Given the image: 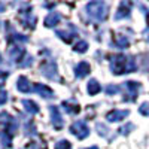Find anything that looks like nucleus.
<instances>
[{"instance_id":"obj_4","label":"nucleus","mask_w":149,"mask_h":149,"mask_svg":"<svg viewBox=\"0 0 149 149\" xmlns=\"http://www.w3.org/2000/svg\"><path fill=\"white\" fill-rule=\"evenodd\" d=\"M8 54H9V58L14 61V63H21L22 57L26 55V49H24L22 45H17V43H12L9 48H8Z\"/></svg>"},{"instance_id":"obj_28","label":"nucleus","mask_w":149,"mask_h":149,"mask_svg":"<svg viewBox=\"0 0 149 149\" xmlns=\"http://www.w3.org/2000/svg\"><path fill=\"white\" fill-rule=\"evenodd\" d=\"M6 102H8V94L5 91H0V106L5 104Z\"/></svg>"},{"instance_id":"obj_12","label":"nucleus","mask_w":149,"mask_h":149,"mask_svg":"<svg viewBox=\"0 0 149 149\" xmlns=\"http://www.w3.org/2000/svg\"><path fill=\"white\" fill-rule=\"evenodd\" d=\"M125 88L128 90V94L131 95V97H130V102H134L136 97H137V91H139V88H140V84H139V82L128 81V82H125Z\"/></svg>"},{"instance_id":"obj_8","label":"nucleus","mask_w":149,"mask_h":149,"mask_svg":"<svg viewBox=\"0 0 149 149\" xmlns=\"http://www.w3.org/2000/svg\"><path fill=\"white\" fill-rule=\"evenodd\" d=\"M128 115H130V112H128V110H118V109H113V110L107 112L106 119H107L109 122H118V121L125 119Z\"/></svg>"},{"instance_id":"obj_31","label":"nucleus","mask_w":149,"mask_h":149,"mask_svg":"<svg viewBox=\"0 0 149 149\" xmlns=\"http://www.w3.org/2000/svg\"><path fill=\"white\" fill-rule=\"evenodd\" d=\"M86 149H98L97 146H93V148H86Z\"/></svg>"},{"instance_id":"obj_25","label":"nucleus","mask_w":149,"mask_h":149,"mask_svg":"<svg viewBox=\"0 0 149 149\" xmlns=\"http://www.w3.org/2000/svg\"><path fill=\"white\" fill-rule=\"evenodd\" d=\"M139 112L145 116H149V103H143L140 107H139Z\"/></svg>"},{"instance_id":"obj_9","label":"nucleus","mask_w":149,"mask_h":149,"mask_svg":"<svg viewBox=\"0 0 149 149\" xmlns=\"http://www.w3.org/2000/svg\"><path fill=\"white\" fill-rule=\"evenodd\" d=\"M33 91L37 93V94H39L40 97H43V98H52V97H54V91L49 88V86L43 85V84H34V85H33Z\"/></svg>"},{"instance_id":"obj_16","label":"nucleus","mask_w":149,"mask_h":149,"mask_svg":"<svg viewBox=\"0 0 149 149\" xmlns=\"http://www.w3.org/2000/svg\"><path fill=\"white\" fill-rule=\"evenodd\" d=\"M21 103H22L24 109H26L29 113H31V115H34V113H37V112H39V106H37V103H34V102H31V100H22Z\"/></svg>"},{"instance_id":"obj_2","label":"nucleus","mask_w":149,"mask_h":149,"mask_svg":"<svg viewBox=\"0 0 149 149\" xmlns=\"http://www.w3.org/2000/svg\"><path fill=\"white\" fill-rule=\"evenodd\" d=\"M107 5L104 2H90L86 5V14L97 21H104L107 17Z\"/></svg>"},{"instance_id":"obj_10","label":"nucleus","mask_w":149,"mask_h":149,"mask_svg":"<svg viewBox=\"0 0 149 149\" xmlns=\"http://www.w3.org/2000/svg\"><path fill=\"white\" fill-rule=\"evenodd\" d=\"M130 10H131V3L128 2H122L118 8V12L115 14V21L124 19V18H128L130 17Z\"/></svg>"},{"instance_id":"obj_15","label":"nucleus","mask_w":149,"mask_h":149,"mask_svg":"<svg viewBox=\"0 0 149 149\" xmlns=\"http://www.w3.org/2000/svg\"><path fill=\"white\" fill-rule=\"evenodd\" d=\"M34 22H36V17L33 14H30V12H22V26L24 27L33 29Z\"/></svg>"},{"instance_id":"obj_1","label":"nucleus","mask_w":149,"mask_h":149,"mask_svg":"<svg viewBox=\"0 0 149 149\" xmlns=\"http://www.w3.org/2000/svg\"><path fill=\"white\" fill-rule=\"evenodd\" d=\"M110 70L113 74H124L131 73L136 70V61L131 57L125 55H115L110 60Z\"/></svg>"},{"instance_id":"obj_6","label":"nucleus","mask_w":149,"mask_h":149,"mask_svg":"<svg viewBox=\"0 0 149 149\" xmlns=\"http://www.w3.org/2000/svg\"><path fill=\"white\" fill-rule=\"evenodd\" d=\"M0 122L6 125L8 134H9V133H15V130H17V121L12 118L9 113H6V112H2V113H0Z\"/></svg>"},{"instance_id":"obj_20","label":"nucleus","mask_w":149,"mask_h":149,"mask_svg":"<svg viewBox=\"0 0 149 149\" xmlns=\"http://www.w3.org/2000/svg\"><path fill=\"white\" fill-rule=\"evenodd\" d=\"M57 36H60L61 39H63L64 42H67V43H70L73 40V34L72 33H67V31H63V30H58L57 31Z\"/></svg>"},{"instance_id":"obj_22","label":"nucleus","mask_w":149,"mask_h":149,"mask_svg":"<svg viewBox=\"0 0 149 149\" xmlns=\"http://www.w3.org/2000/svg\"><path fill=\"white\" fill-rule=\"evenodd\" d=\"M86 48H88V43L82 40V42H79V43L74 45V51H76V52H85Z\"/></svg>"},{"instance_id":"obj_32","label":"nucleus","mask_w":149,"mask_h":149,"mask_svg":"<svg viewBox=\"0 0 149 149\" xmlns=\"http://www.w3.org/2000/svg\"><path fill=\"white\" fill-rule=\"evenodd\" d=\"M0 63H2V55H0Z\"/></svg>"},{"instance_id":"obj_27","label":"nucleus","mask_w":149,"mask_h":149,"mask_svg":"<svg viewBox=\"0 0 149 149\" xmlns=\"http://www.w3.org/2000/svg\"><path fill=\"white\" fill-rule=\"evenodd\" d=\"M8 76H9V72H6V70H0V85L5 82V79H6Z\"/></svg>"},{"instance_id":"obj_11","label":"nucleus","mask_w":149,"mask_h":149,"mask_svg":"<svg viewBox=\"0 0 149 149\" xmlns=\"http://www.w3.org/2000/svg\"><path fill=\"white\" fill-rule=\"evenodd\" d=\"M90 72H91V67L86 61H81V63L74 67V74H76V78H81V79L85 78Z\"/></svg>"},{"instance_id":"obj_21","label":"nucleus","mask_w":149,"mask_h":149,"mask_svg":"<svg viewBox=\"0 0 149 149\" xmlns=\"http://www.w3.org/2000/svg\"><path fill=\"white\" fill-rule=\"evenodd\" d=\"M0 137H2L3 148H6V149H8V148H10V142H12V140H10V136H9L8 133H3L2 136H0Z\"/></svg>"},{"instance_id":"obj_18","label":"nucleus","mask_w":149,"mask_h":149,"mask_svg":"<svg viewBox=\"0 0 149 149\" xmlns=\"http://www.w3.org/2000/svg\"><path fill=\"white\" fill-rule=\"evenodd\" d=\"M115 43H116L118 48L124 49V48H127V46L130 45V40H128V37L122 36V34H118V36L115 37Z\"/></svg>"},{"instance_id":"obj_19","label":"nucleus","mask_w":149,"mask_h":149,"mask_svg":"<svg viewBox=\"0 0 149 149\" xmlns=\"http://www.w3.org/2000/svg\"><path fill=\"white\" fill-rule=\"evenodd\" d=\"M63 107H64V110L67 112V113H78V112L81 110V107L78 104L70 103V102H63Z\"/></svg>"},{"instance_id":"obj_24","label":"nucleus","mask_w":149,"mask_h":149,"mask_svg":"<svg viewBox=\"0 0 149 149\" xmlns=\"http://www.w3.org/2000/svg\"><path fill=\"white\" fill-rule=\"evenodd\" d=\"M104 91H106L109 95H112V94H116V93L119 91V86H116V85H107L106 88H104Z\"/></svg>"},{"instance_id":"obj_30","label":"nucleus","mask_w":149,"mask_h":149,"mask_svg":"<svg viewBox=\"0 0 149 149\" xmlns=\"http://www.w3.org/2000/svg\"><path fill=\"white\" fill-rule=\"evenodd\" d=\"M97 130H98V133H100V136H106L107 134V128L103 127L102 124H98V125H97Z\"/></svg>"},{"instance_id":"obj_13","label":"nucleus","mask_w":149,"mask_h":149,"mask_svg":"<svg viewBox=\"0 0 149 149\" xmlns=\"http://www.w3.org/2000/svg\"><path fill=\"white\" fill-rule=\"evenodd\" d=\"M17 88H18L21 93H31V91H33V85L29 82V79H27V78L21 76V78L18 79Z\"/></svg>"},{"instance_id":"obj_17","label":"nucleus","mask_w":149,"mask_h":149,"mask_svg":"<svg viewBox=\"0 0 149 149\" xmlns=\"http://www.w3.org/2000/svg\"><path fill=\"white\" fill-rule=\"evenodd\" d=\"M86 90H88V93H90L91 95H95V94L100 93L102 86H100V84H98L95 79H91V81L88 82V85H86Z\"/></svg>"},{"instance_id":"obj_23","label":"nucleus","mask_w":149,"mask_h":149,"mask_svg":"<svg viewBox=\"0 0 149 149\" xmlns=\"http://www.w3.org/2000/svg\"><path fill=\"white\" fill-rule=\"evenodd\" d=\"M55 149H72V146H70V142H67V140H60V142H57Z\"/></svg>"},{"instance_id":"obj_29","label":"nucleus","mask_w":149,"mask_h":149,"mask_svg":"<svg viewBox=\"0 0 149 149\" xmlns=\"http://www.w3.org/2000/svg\"><path fill=\"white\" fill-rule=\"evenodd\" d=\"M130 130H133V125H131V124H128V125L119 128V133H121V134H127V133H130Z\"/></svg>"},{"instance_id":"obj_7","label":"nucleus","mask_w":149,"mask_h":149,"mask_svg":"<svg viewBox=\"0 0 149 149\" xmlns=\"http://www.w3.org/2000/svg\"><path fill=\"white\" fill-rule=\"evenodd\" d=\"M49 112H51V121H52V125L60 130L63 128V116H61V112L57 106H49Z\"/></svg>"},{"instance_id":"obj_14","label":"nucleus","mask_w":149,"mask_h":149,"mask_svg":"<svg viewBox=\"0 0 149 149\" xmlns=\"http://www.w3.org/2000/svg\"><path fill=\"white\" fill-rule=\"evenodd\" d=\"M60 21H61V15L58 12H51V14L45 18V26L46 27H55Z\"/></svg>"},{"instance_id":"obj_26","label":"nucleus","mask_w":149,"mask_h":149,"mask_svg":"<svg viewBox=\"0 0 149 149\" xmlns=\"http://www.w3.org/2000/svg\"><path fill=\"white\" fill-rule=\"evenodd\" d=\"M31 61H33V58H31L30 55H26V61H21L19 66H21V67H29V66L31 64Z\"/></svg>"},{"instance_id":"obj_3","label":"nucleus","mask_w":149,"mask_h":149,"mask_svg":"<svg viewBox=\"0 0 149 149\" xmlns=\"http://www.w3.org/2000/svg\"><path fill=\"white\" fill-rule=\"evenodd\" d=\"M70 133L73 136H76L78 139H85V137H88V134H90V128L88 125L85 124V121H78V122H74L73 125L70 127Z\"/></svg>"},{"instance_id":"obj_5","label":"nucleus","mask_w":149,"mask_h":149,"mask_svg":"<svg viewBox=\"0 0 149 149\" xmlns=\"http://www.w3.org/2000/svg\"><path fill=\"white\" fill-rule=\"evenodd\" d=\"M40 72H42L43 76H46V78H49V79H57V78H58V73H57V72H58V70H57V64L54 63V61H48V63L42 64Z\"/></svg>"}]
</instances>
